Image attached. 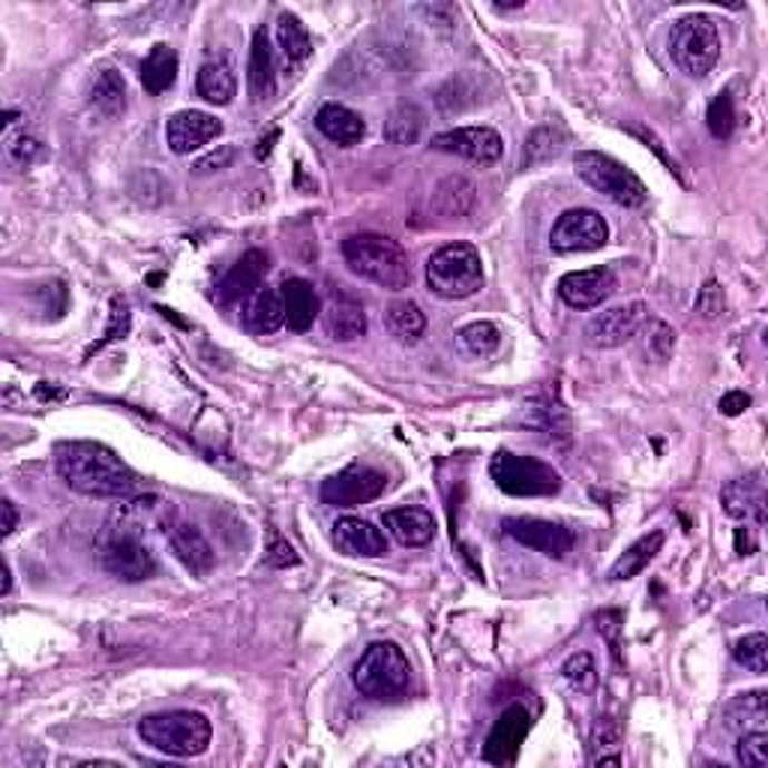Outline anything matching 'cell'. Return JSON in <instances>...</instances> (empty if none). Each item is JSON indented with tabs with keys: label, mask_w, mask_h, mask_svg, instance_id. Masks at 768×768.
Here are the masks:
<instances>
[{
	"label": "cell",
	"mask_w": 768,
	"mask_h": 768,
	"mask_svg": "<svg viewBox=\"0 0 768 768\" xmlns=\"http://www.w3.org/2000/svg\"><path fill=\"white\" fill-rule=\"evenodd\" d=\"M343 258L357 276H364L375 286L391 288V292H403L412 286V258L394 237L375 235V232L348 235L343 240Z\"/></svg>",
	"instance_id": "7a4b0ae2"
},
{
	"label": "cell",
	"mask_w": 768,
	"mask_h": 768,
	"mask_svg": "<svg viewBox=\"0 0 768 768\" xmlns=\"http://www.w3.org/2000/svg\"><path fill=\"white\" fill-rule=\"evenodd\" d=\"M334 547L352 559H378L387 552V538L373 522L361 516H343L334 525Z\"/></svg>",
	"instance_id": "44dd1931"
},
{
	"label": "cell",
	"mask_w": 768,
	"mask_h": 768,
	"mask_svg": "<svg viewBox=\"0 0 768 768\" xmlns=\"http://www.w3.org/2000/svg\"><path fill=\"white\" fill-rule=\"evenodd\" d=\"M649 322V306L633 301V304L612 306L601 316H594L585 327V336L594 348H619V345L631 343L640 334L642 325Z\"/></svg>",
	"instance_id": "4fadbf2b"
},
{
	"label": "cell",
	"mask_w": 768,
	"mask_h": 768,
	"mask_svg": "<svg viewBox=\"0 0 768 768\" xmlns=\"http://www.w3.org/2000/svg\"><path fill=\"white\" fill-rule=\"evenodd\" d=\"M616 292V276L610 267L573 270L559 279V297L573 309H598Z\"/></svg>",
	"instance_id": "e0dca14e"
},
{
	"label": "cell",
	"mask_w": 768,
	"mask_h": 768,
	"mask_svg": "<svg viewBox=\"0 0 768 768\" xmlns=\"http://www.w3.org/2000/svg\"><path fill=\"white\" fill-rule=\"evenodd\" d=\"M0 511H3V525H0V529H3V538H10V534L19 529V511H16V504H12L10 499L0 502Z\"/></svg>",
	"instance_id": "9f6ffc18"
},
{
	"label": "cell",
	"mask_w": 768,
	"mask_h": 768,
	"mask_svg": "<svg viewBox=\"0 0 768 768\" xmlns=\"http://www.w3.org/2000/svg\"><path fill=\"white\" fill-rule=\"evenodd\" d=\"M562 676H564V681L577 690V693H589V690L594 688V681H598L594 660H591L589 651H580V654L568 658V663L562 667Z\"/></svg>",
	"instance_id": "ee69618b"
},
{
	"label": "cell",
	"mask_w": 768,
	"mask_h": 768,
	"mask_svg": "<svg viewBox=\"0 0 768 768\" xmlns=\"http://www.w3.org/2000/svg\"><path fill=\"white\" fill-rule=\"evenodd\" d=\"M97 559L102 564V571L111 573L120 582H145L157 573V559L145 543V538L138 534V529L127 525L120 520V525L109 522L97 541Z\"/></svg>",
	"instance_id": "8992f818"
},
{
	"label": "cell",
	"mask_w": 768,
	"mask_h": 768,
	"mask_svg": "<svg viewBox=\"0 0 768 768\" xmlns=\"http://www.w3.org/2000/svg\"><path fill=\"white\" fill-rule=\"evenodd\" d=\"M3 148H7V157L21 168L30 166V163L42 154L40 141L33 136H28V132H16V136H12V132H3Z\"/></svg>",
	"instance_id": "bcb514c9"
},
{
	"label": "cell",
	"mask_w": 768,
	"mask_h": 768,
	"mask_svg": "<svg viewBox=\"0 0 768 768\" xmlns=\"http://www.w3.org/2000/svg\"><path fill=\"white\" fill-rule=\"evenodd\" d=\"M322 325H325V334L336 343H352V339L366 334L364 304L348 292L336 288L327 297V304L322 306Z\"/></svg>",
	"instance_id": "ffe728a7"
},
{
	"label": "cell",
	"mask_w": 768,
	"mask_h": 768,
	"mask_svg": "<svg viewBox=\"0 0 768 768\" xmlns=\"http://www.w3.org/2000/svg\"><path fill=\"white\" fill-rule=\"evenodd\" d=\"M276 42H279V49H283L286 60H292V63H301V60L313 55L309 30H306V24L297 19L295 12H279V19H276Z\"/></svg>",
	"instance_id": "74e56055"
},
{
	"label": "cell",
	"mask_w": 768,
	"mask_h": 768,
	"mask_svg": "<svg viewBox=\"0 0 768 768\" xmlns=\"http://www.w3.org/2000/svg\"><path fill=\"white\" fill-rule=\"evenodd\" d=\"M502 529L508 538L529 547V550L543 552L547 559H564L577 543L571 529L550 520H534V516H511V520L502 522Z\"/></svg>",
	"instance_id": "7c38bea8"
},
{
	"label": "cell",
	"mask_w": 768,
	"mask_h": 768,
	"mask_svg": "<svg viewBox=\"0 0 768 768\" xmlns=\"http://www.w3.org/2000/svg\"><path fill=\"white\" fill-rule=\"evenodd\" d=\"M727 727L732 732H757V729H766L768 723V693L766 690H748V693H739L736 700L727 706Z\"/></svg>",
	"instance_id": "d6a6232c"
},
{
	"label": "cell",
	"mask_w": 768,
	"mask_h": 768,
	"mask_svg": "<svg viewBox=\"0 0 768 768\" xmlns=\"http://www.w3.org/2000/svg\"><path fill=\"white\" fill-rule=\"evenodd\" d=\"M670 55L690 79H706L720 60L718 24L709 16H685L670 30Z\"/></svg>",
	"instance_id": "52a82bcc"
},
{
	"label": "cell",
	"mask_w": 768,
	"mask_h": 768,
	"mask_svg": "<svg viewBox=\"0 0 768 768\" xmlns=\"http://www.w3.org/2000/svg\"><path fill=\"white\" fill-rule=\"evenodd\" d=\"M384 322L391 327V334L400 336L403 343L421 339V334L426 331V316L414 301H394V304L387 306V313H384Z\"/></svg>",
	"instance_id": "f35d334b"
},
{
	"label": "cell",
	"mask_w": 768,
	"mask_h": 768,
	"mask_svg": "<svg viewBox=\"0 0 768 768\" xmlns=\"http://www.w3.org/2000/svg\"><path fill=\"white\" fill-rule=\"evenodd\" d=\"M424 129L426 115L424 109L414 106V102H400V106L387 115V120H384V138H387L391 145H400V148L417 145L421 136H424Z\"/></svg>",
	"instance_id": "e575fe53"
},
{
	"label": "cell",
	"mask_w": 768,
	"mask_h": 768,
	"mask_svg": "<svg viewBox=\"0 0 768 768\" xmlns=\"http://www.w3.org/2000/svg\"><path fill=\"white\" fill-rule=\"evenodd\" d=\"M279 295H283V306H286L288 331L304 334V331H309V327H313V322L322 316V306H318L316 288H313V283L301 279V276H292V279H286V283H283V288H279Z\"/></svg>",
	"instance_id": "d4e9b609"
},
{
	"label": "cell",
	"mask_w": 768,
	"mask_h": 768,
	"mask_svg": "<svg viewBox=\"0 0 768 768\" xmlns=\"http://www.w3.org/2000/svg\"><path fill=\"white\" fill-rule=\"evenodd\" d=\"M249 90H253V97H256L258 102L274 99L276 93L274 49H270V40H267L265 28L256 30L253 49H249Z\"/></svg>",
	"instance_id": "f1b7e54d"
},
{
	"label": "cell",
	"mask_w": 768,
	"mask_h": 768,
	"mask_svg": "<svg viewBox=\"0 0 768 768\" xmlns=\"http://www.w3.org/2000/svg\"><path fill=\"white\" fill-rule=\"evenodd\" d=\"M460 343L465 345V352L472 355H493L499 343H502V331L493 322H472L460 331Z\"/></svg>",
	"instance_id": "60d3db41"
},
{
	"label": "cell",
	"mask_w": 768,
	"mask_h": 768,
	"mask_svg": "<svg viewBox=\"0 0 768 768\" xmlns=\"http://www.w3.org/2000/svg\"><path fill=\"white\" fill-rule=\"evenodd\" d=\"M166 541L168 547H171V552H175V559H178L193 577H198V580L210 577L214 564H217V555H214V547L207 543L205 534L198 532L193 522H166Z\"/></svg>",
	"instance_id": "2e32d148"
},
{
	"label": "cell",
	"mask_w": 768,
	"mask_h": 768,
	"mask_svg": "<svg viewBox=\"0 0 768 768\" xmlns=\"http://www.w3.org/2000/svg\"><path fill=\"white\" fill-rule=\"evenodd\" d=\"M495 486L504 495L516 499H538V495H555L562 490V474L552 465L534 460V456H520V453L499 451L490 463Z\"/></svg>",
	"instance_id": "9c48e42d"
},
{
	"label": "cell",
	"mask_w": 768,
	"mask_h": 768,
	"mask_svg": "<svg viewBox=\"0 0 768 768\" xmlns=\"http://www.w3.org/2000/svg\"><path fill=\"white\" fill-rule=\"evenodd\" d=\"M433 148L442 150V154H453V157L472 159L477 166H493L495 159L502 157L504 141L490 127H460L433 136Z\"/></svg>",
	"instance_id": "5bb4252c"
},
{
	"label": "cell",
	"mask_w": 768,
	"mask_h": 768,
	"mask_svg": "<svg viewBox=\"0 0 768 768\" xmlns=\"http://www.w3.org/2000/svg\"><path fill=\"white\" fill-rule=\"evenodd\" d=\"M621 745L624 729L616 718H601L591 729L589 762L591 766H621Z\"/></svg>",
	"instance_id": "d590c367"
},
{
	"label": "cell",
	"mask_w": 768,
	"mask_h": 768,
	"mask_svg": "<svg viewBox=\"0 0 768 768\" xmlns=\"http://www.w3.org/2000/svg\"><path fill=\"white\" fill-rule=\"evenodd\" d=\"M267 274V256L262 249H249L237 258L232 270L223 276V283L217 286V301L223 306L240 304L262 288V279Z\"/></svg>",
	"instance_id": "d6986e66"
},
{
	"label": "cell",
	"mask_w": 768,
	"mask_h": 768,
	"mask_svg": "<svg viewBox=\"0 0 768 768\" xmlns=\"http://www.w3.org/2000/svg\"><path fill=\"white\" fill-rule=\"evenodd\" d=\"M316 127L322 136H327L336 145H343V148H355V145H361V138L366 136L364 118L357 111L348 109V106H339V102H327V106L318 109Z\"/></svg>",
	"instance_id": "4316f807"
},
{
	"label": "cell",
	"mask_w": 768,
	"mask_h": 768,
	"mask_svg": "<svg viewBox=\"0 0 768 768\" xmlns=\"http://www.w3.org/2000/svg\"><path fill=\"white\" fill-rule=\"evenodd\" d=\"M628 132H633V136H640L642 141H646V145H649V148L654 150V154H658V157L663 159L667 166H670V171H676V175H679V166H676V159H670V154L663 150V145H660L658 136H654L651 129H646V127H631V129H628Z\"/></svg>",
	"instance_id": "11a10c76"
},
{
	"label": "cell",
	"mask_w": 768,
	"mask_h": 768,
	"mask_svg": "<svg viewBox=\"0 0 768 768\" xmlns=\"http://www.w3.org/2000/svg\"><path fill=\"white\" fill-rule=\"evenodd\" d=\"M267 564H274V568H292V564H297V552L292 550V543H288L283 534H270Z\"/></svg>",
	"instance_id": "816d5d0a"
},
{
	"label": "cell",
	"mask_w": 768,
	"mask_h": 768,
	"mask_svg": "<svg viewBox=\"0 0 768 768\" xmlns=\"http://www.w3.org/2000/svg\"><path fill=\"white\" fill-rule=\"evenodd\" d=\"M564 150V132L562 127L555 124H541L534 127L525 138V148H522V168H534L550 163Z\"/></svg>",
	"instance_id": "8d00e7d4"
},
{
	"label": "cell",
	"mask_w": 768,
	"mask_h": 768,
	"mask_svg": "<svg viewBox=\"0 0 768 768\" xmlns=\"http://www.w3.org/2000/svg\"><path fill=\"white\" fill-rule=\"evenodd\" d=\"M649 352L658 361H670L676 352V331L667 322H651L649 327Z\"/></svg>",
	"instance_id": "681fc988"
},
{
	"label": "cell",
	"mask_w": 768,
	"mask_h": 768,
	"mask_svg": "<svg viewBox=\"0 0 768 768\" xmlns=\"http://www.w3.org/2000/svg\"><path fill=\"white\" fill-rule=\"evenodd\" d=\"M594 621H598V633H603L607 637V642H610L612 654L619 658V649H621V621H624V616H621L619 610H603L594 616Z\"/></svg>",
	"instance_id": "f907efd6"
},
{
	"label": "cell",
	"mask_w": 768,
	"mask_h": 768,
	"mask_svg": "<svg viewBox=\"0 0 768 768\" xmlns=\"http://www.w3.org/2000/svg\"><path fill=\"white\" fill-rule=\"evenodd\" d=\"M90 106L102 118H120L124 109H127V85H124V76L115 72V69H99L93 81H90Z\"/></svg>",
	"instance_id": "4dcf8cb0"
},
{
	"label": "cell",
	"mask_w": 768,
	"mask_h": 768,
	"mask_svg": "<svg viewBox=\"0 0 768 768\" xmlns=\"http://www.w3.org/2000/svg\"><path fill=\"white\" fill-rule=\"evenodd\" d=\"M693 309H697L702 318H709V322H715V318L723 316V309H727V297H723V288H720L715 279H709V283L700 288V295H697V304H693Z\"/></svg>",
	"instance_id": "7dc6e473"
},
{
	"label": "cell",
	"mask_w": 768,
	"mask_h": 768,
	"mask_svg": "<svg viewBox=\"0 0 768 768\" xmlns=\"http://www.w3.org/2000/svg\"><path fill=\"white\" fill-rule=\"evenodd\" d=\"M210 720L201 711H159V715H148L138 723V736L145 745H150L159 754L168 757H198L205 754L210 745Z\"/></svg>",
	"instance_id": "3957f363"
},
{
	"label": "cell",
	"mask_w": 768,
	"mask_h": 768,
	"mask_svg": "<svg viewBox=\"0 0 768 768\" xmlns=\"http://www.w3.org/2000/svg\"><path fill=\"white\" fill-rule=\"evenodd\" d=\"M477 102H481L477 99V81L472 76H456V79H451L439 90V106L444 111H465L477 106Z\"/></svg>",
	"instance_id": "ab89813d"
},
{
	"label": "cell",
	"mask_w": 768,
	"mask_h": 768,
	"mask_svg": "<svg viewBox=\"0 0 768 768\" xmlns=\"http://www.w3.org/2000/svg\"><path fill=\"white\" fill-rule=\"evenodd\" d=\"M477 205V187L465 175H451L433 189L430 207L435 217L442 219H465L474 214Z\"/></svg>",
	"instance_id": "cb8c5ba5"
},
{
	"label": "cell",
	"mask_w": 768,
	"mask_h": 768,
	"mask_svg": "<svg viewBox=\"0 0 768 768\" xmlns=\"http://www.w3.org/2000/svg\"><path fill=\"white\" fill-rule=\"evenodd\" d=\"M352 681L366 700H396L408 690L412 667H408V658L396 642H373L355 663Z\"/></svg>",
	"instance_id": "277c9868"
},
{
	"label": "cell",
	"mask_w": 768,
	"mask_h": 768,
	"mask_svg": "<svg viewBox=\"0 0 768 768\" xmlns=\"http://www.w3.org/2000/svg\"><path fill=\"white\" fill-rule=\"evenodd\" d=\"M178 51L166 46V42H157L148 58H145V63H141V88L148 90L150 97L166 93L178 81Z\"/></svg>",
	"instance_id": "f546056e"
},
{
	"label": "cell",
	"mask_w": 768,
	"mask_h": 768,
	"mask_svg": "<svg viewBox=\"0 0 768 768\" xmlns=\"http://www.w3.org/2000/svg\"><path fill=\"white\" fill-rule=\"evenodd\" d=\"M382 522L403 547H426L435 538L433 513L424 508H396L384 513Z\"/></svg>",
	"instance_id": "484cf974"
},
{
	"label": "cell",
	"mask_w": 768,
	"mask_h": 768,
	"mask_svg": "<svg viewBox=\"0 0 768 768\" xmlns=\"http://www.w3.org/2000/svg\"><path fill=\"white\" fill-rule=\"evenodd\" d=\"M741 766L748 768H766L768 766V732L757 729V732H741L739 748H736Z\"/></svg>",
	"instance_id": "f6af8a7d"
},
{
	"label": "cell",
	"mask_w": 768,
	"mask_h": 768,
	"mask_svg": "<svg viewBox=\"0 0 768 768\" xmlns=\"http://www.w3.org/2000/svg\"><path fill=\"white\" fill-rule=\"evenodd\" d=\"M426 286L444 301H465L481 292L483 262L472 244H447L426 262Z\"/></svg>",
	"instance_id": "5b68a950"
},
{
	"label": "cell",
	"mask_w": 768,
	"mask_h": 768,
	"mask_svg": "<svg viewBox=\"0 0 768 768\" xmlns=\"http://www.w3.org/2000/svg\"><path fill=\"white\" fill-rule=\"evenodd\" d=\"M387 477L370 465H348L334 477L322 483V502L334 508H357V504L375 502L384 493Z\"/></svg>",
	"instance_id": "8fae6325"
},
{
	"label": "cell",
	"mask_w": 768,
	"mask_h": 768,
	"mask_svg": "<svg viewBox=\"0 0 768 768\" xmlns=\"http://www.w3.org/2000/svg\"><path fill=\"white\" fill-rule=\"evenodd\" d=\"M198 97L210 102V106H228L237 93L235 72L226 60H207L205 67L198 69Z\"/></svg>",
	"instance_id": "836d02e7"
},
{
	"label": "cell",
	"mask_w": 768,
	"mask_h": 768,
	"mask_svg": "<svg viewBox=\"0 0 768 768\" xmlns=\"http://www.w3.org/2000/svg\"><path fill=\"white\" fill-rule=\"evenodd\" d=\"M520 424L543 435L547 442H568L571 439V417L550 396H534L520 408Z\"/></svg>",
	"instance_id": "7402d4cb"
},
{
	"label": "cell",
	"mask_w": 768,
	"mask_h": 768,
	"mask_svg": "<svg viewBox=\"0 0 768 768\" xmlns=\"http://www.w3.org/2000/svg\"><path fill=\"white\" fill-rule=\"evenodd\" d=\"M532 729V711L525 706H511L499 715V720L490 729L486 736V745H483V759L493 762V766H511L516 754H520L522 741Z\"/></svg>",
	"instance_id": "9a60e30c"
},
{
	"label": "cell",
	"mask_w": 768,
	"mask_h": 768,
	"mask_svg": "<svg viewBox=\"0 0 768 768\" xmlns=\"http://www.w3.org/2000/svg\"><path fill=\"white\" fill-rule=\"evenodd\" d=\"M219 132H223V124H219L214 115L196 109L178 111V115H171L166 124L168 148L175 150V154H180V157H187V154H193V150L198 148H205L207 141H214Z\"/></svg>",
	"instance_id": "ac0fdd59"
},
{
	"label": "cell",
	"mask_w": 768,
	"mask_h": 768,
	"mask_svg": "<svg viewBox=\"0 0 768 768\" xmlns=\"http://www.w3.org/2000/svg\"><path fill=\"white\" fill-rule=\"evenodd\" d=\"M573 168L594 193L610 198L621 207H642L649 198V189L642 184L631 168L621 166L619 159L598 154V150H580L573 157Z\"/></svg>",
	"instance_id": "ba28073f"
},
{
	"label": "cell",
	"mask_w": 768,
	"mask_h": 768,
	"mask_svg": "<svg viewBox=\"0 0 768 768\" xmlns=\"http://www.w3.org/2000/svg\"><path fill=\"white\" fill-rule=\"evenodd\" d=\"M720 504L732 520L741 522H766V486L757 477H741V481H729L720 490Z\"/></svg>",
	"instance_id": "603a6c76"
},
{
	"label": "cell",
	"mask_w": 768,
	"mask_h": 768,
	"mask_svg": "<svg viewBox=\"0 0 768 768\" xmlns=\"http://www.w3.org/2000/svg\"><path fill=\"white\" fill-rule=\"evenodd\" d=\"M244 325L249 334L265 336L274 334L286 325V306H283V295L276 288H258L256 295L249 297L247 313H244Z\"/></svg>",
	"instance_id": "83f0119b"
},
{
	"label": "cell",
	"mask_w": 768,
	"mask_h": 768,
	"mask_svg": "<svg viewBox=\"0 0 768 768\" xmlns=\"http://www.w3.org/2000/svg\"><path fill=\"white\" fill-rule=\"evenodd\" d=\"M129 331V309H127V304L124 301H111V322H109V327H106V334H102V339L99 343H93L88 348V357L93 355V352H99V348H106L109 343H115V339H120V336L127 334Z\"/></svg>",
	"instance_id": "c3c4849f"
},
{
	"label": "cell",
	"mask_w": 768,
	"mask_h": 768,
	"mask_svg": "<svg viewBox=\"0 0 768 768\" xmlns=\"http://www.w3.org/2000/svg\"><path fill=\"white\" fill-rule=\"evenodd\" d=\"M736 550H739V555H750V552H754V538H750V529H739V534H736Z\"/></svg>",
	"instance_id": "6f0895ef"
},
{
	"label": "cell",
	"mask_w": 768,
	"mask_h": 768,
	"mask_svg": "<svg viewBox=\"0 0 768 768\" xmlns=\"http://www.w3.org/2000/svg\"><path fill=\"white\" fill-rule=\"evenodd\" d=\"M12 591V571L10 564L3 562V585H0V594H10Z\"/></svg>",
	"instance_id": "91938a15"
},
{
	"label": "cell",
	"mask_w": 768,
	"mask_h": 768,
	"mask_svg": "<svg viewBox=\"0 0 768 768\" xmlns=\"http://www.w3.org/2000/svg\"><path fill=\"white\" fill-rule=\"evenodd\" d=\"M232 159H235V148H232V145H223V148L214 150V154H207L205 159H198L196 171H201V175H207V171H219V168H226Z\"/></svg>",
	"instance_id": "f5cc1de1"
},
{
	"label": "cell",
	"mask_w": 768,
	"mask_h": 768,
	"mask_svg": "<svg viewBox=\"0 0 768 768\" xmlns=\"http://www.w3.org/2000/svg\"><path fill=\"white\" fill-rule=\"evenodd\" d=\"M58 474L69 490L90 499H127L138 477L118 453L93 442H67L58 447Z\"/></svg>",
	"instance_id": "6da1fadb"
},
{
	"label": "cell",
	"mask_w": 768,
	"mask_h": 768,
	"mask_svg": "<svg viewBox=\"0 0 768 768\" xmlns=\"http://www.w3.org/2000/svg\"><path fill=\"white\" fill-rule=\"evenodd\" d=\"M736 106H732V97L729 93H718V97L709 102V111H706V124H709V132L718 141H727L736 132Z\"/></svg>",
	"instance_id": "b9f144b4"
},
{
	"label": "cell",
	"mask_w": 768,
	"mask_h": 768,
	"mask_svg": "<svg viewBox=\"0 0 768 768\" xmlns=\"http://www.w3.org/2000/svg\"><path fill=\"white\" fill-rule=\"evenodd\" d=\"M732 654H736V660L745 670L762 676L768 670V637L766 633H748L745 640L736 642Z\"/></svg>",
	"instance_id": "7bdbcfd3"
},
{
	"label": "cell",
	"mask_w": 768,
	"mask_h": 768,
	"mask_svg": "<svg viewBox=\"0 0 768 768\" xmlns=\"http://www.w3.org/2000/svg\"><path fill=\"white\" fill-rule=\"evenodd\" d=\"M750 405V396L745 394V391H729V394L720 396V414H727V417H739L741 412H748Z\"/></svg>",
	"instance_id": "db71d44e"
},
{
	"label": "cell",
	"mask_w": 768,
	"mask_h": 768,
	"mask_svg": "<svg viewBox=\"0 0 768 768\" xmlns=\"http://www.w3.org/2000/svg\"><path fill=\"white\" fill-rule=\"evenodd\" d=\"M660 547H663V532H651V534H646V538H640V541H633L631 547H628V550L621 552L619 559H616L610 573H607L610 582H628V580H633V577H640V573L654 562V555L660 552Z\"/></svg>",
	"instance_id": "1f68e13d"
},
{
	"label": "cell",
	"mask_w": 768,
	"mask_h": 768,
	"mask_svg": "<svg viewBox=\"0 0 768 768\" xmlns=\"http://www.w3.org/2000/svg\"><path fill=\"white\" fill-rule=\"evenodd\" d=\"M607 240H610L607 219L589 207L564 210L550 232V247L555 253H594V249L607 247Z\"/></svg>",
	"instance_id": "30bf717a"
},
{
	"label": "cell",
	"mask_w": 768,
	"mask_h": 768,
	"mask_svg": "<svg viewBox=\"0 0 768 768\" xmlns=\"http://www.w3.org/2000/svg\"><path fill=\"white\" fill-rule=\"evenodd\" d=\"M276 136H279V132H276V129H270V136L262 138V141H258V150H256L258 159H265L267 154H270V145H274V138H276Z\"/></svg>",
	"instance_id": "680465c9"
}]
</instances>
